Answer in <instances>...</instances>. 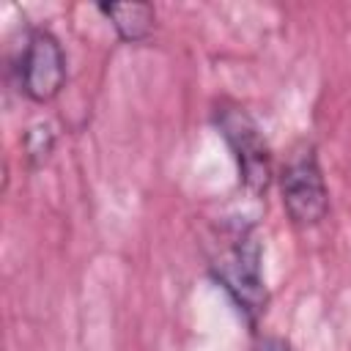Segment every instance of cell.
Returning <instances> with one entry per match:
<instances>
[{"label":"cell","instance_id":"cell-1","mask_svg":"<svg viewBox=\"0 0 351 351\" xmlns=\"http://www.w3.org/2000/svg\"><path fill=\"white\" fill-rule=\"evenodd\" d=\"M219 285L233 296L239 310L255 324L266 310V288L261 280V247L252 236L241 233L219 258L211 263Z\"/></svg>","mask_w":351,"mask_h":351},{"label":"cell","instance_id":"cell-2","mask_svg":"<svg viewBox=\"0 0 351 351\" xmlns=\"http://www.w3.org/2000/svg\"><path fill=\"white\" fill-rule=\"evenodd\" d=\"M282 203L293 222L315 225L329 211V192L313 148L296 151L282 170Z\"/></svg>","mask_w":351,"mask_h":351},{"label":"cell","instance_id":"cell-3","mask_svg":"<svg viewBox=\"0 0 351 351\" xmlns=\"http://www.w3.org/2000/svg\"><path fill=\"white\" fill-rule=\"evenodd\" d=\"M217 126L236 154L244 184L252 192H263L271 181V159H269V145H266L258 123L244 110L225 107L217 115Z\"/></svg>","mask_w":351,"mask_h":351},{"label":"cell","instance_id":"cell-4","mask_svg":"<svg viewBox=\"0 0 351 351\" xmlns=\"http://www.w3.org/2000/svg\"><path fill=\"white\" fill-rule=\"evenodd\" d=\"M66 80V58L58 38L47 30L30 33L22 60H19V85L33 101H49L58 96Z\"/></svg>","mask_w":351,"mask_h":351},{"label":"cell","instance_id":"cell-5","mask_svg":"<svg viewBox=\"0 0 351 351\" xmlns=\"http://www.w3.org/2000/svg\"><path fill=\"white\" fill-rule=\"evenodd\" d=\"M101 11L112 19L115 30L126 41H137L148 36L154 25V8L148 3H112V5H101Z\"/></svg>","mask_w":351,"mask_h":351},{"label":"cell","instance_id":"cell-6","mask_svg":"<svg viewBox=\"0 0 351 351\" xmlns=\"http://www.w3.org/2000/svg\"><path fill=\"white\" fill-rule=\"evenodd\" d=\"M255 351H291V346L285 340H280V337H263Z\"/></svg>","mask_w":351,"mask_h":351}]
</instances>
